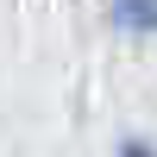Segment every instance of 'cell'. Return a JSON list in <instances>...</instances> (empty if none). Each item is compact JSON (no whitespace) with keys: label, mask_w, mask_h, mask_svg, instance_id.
<instances>
[{"label":"cell","mask_w":157,"mask_h":157,"mask_svg":"<svg viewBox=\"0 0 157 157\" xmlns=\"http://www.w3.org/2000/svg\"><path fill=\"white\" fill-rule=\"evenodd\" d=\"M107 19L120 32H138V38H157V0H113Z\"/></svg>","instance_id":"1"},{"label":"cell","mask_w":157,"mask_h":157,"mask_svg":"<svg viewBox=\"0 0 157 157\" xmlns=\"http://www.w3.org/2000/svg\"><path fill=\"white\" fill-rule=\"evenodd\" d=\"M120 157H157V145H145V138H120Z\"/></svg>","instance_id":"2"}]
</instances>
